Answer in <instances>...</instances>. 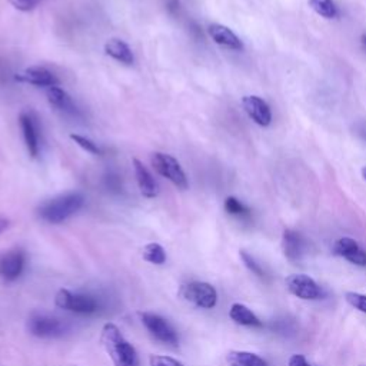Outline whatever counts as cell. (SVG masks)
Masks as SVG:
<instances>
[{
    "label": "cell",
    "mask_w": 366,
    "mask_h": 366,
    "mask_svg": "<svg viewBox=\"0 0 366 366\" xmlns=\"http://www.w3.org/2000/svg\"><path fill=\"white\" fill-rule=\"evenodd\" d=\"M100 342L115 366H140L136 349L125 339L116 325L106 323L103 326Z\"/></svg>",
    "instance_id": "cell-1"
},
{
    "label": "cell",
    "mask_w": 366,
    "mask_h": 366,
    "mask_svg": "<svg viewBox=\"0 0 366 366\" xmlns=\"http://www.w3.org/2000/svg\"><path fill=\"white\" fill-rule=\"evenodd\" d=\"M85 205V198L79 192H67L59 195L39 208V216L48 224H62L70 216L78 213Z\"/></svg>",
    "instance_id": "cell-2"
},
{
    "label": "cell",
    "mask_w": 366,
    "mask_h": 366,
    "mask_svg": "<svg viewBox=\"0 0 366 366\" xmlns=\"http://www.w3.org/2000/svg\"><path fill=\"white\" fill-rule=\"evenodd\" d=\"M67 325L62 319L48 313H34L27 320V331L36 338H60L67 332Z\"/></svg>",
    "instance_id": "cell-3"
},
{
    "label": "cell",
    "mask_w": 366,
    "mask_h": 366,
    "mask_svg": "<svg viewBox=\"0 0 366 366\" xmlns=\"http://www.w3.org/2000/svg\"><path fill=\"white\" fill-rule=\"evenodd\" d=\"M151 162H152V166L155 168V170L161 176L170 180L177 189L187 191L189 188V182H188L185 170L182 169L180 163L173 156L163 154V152H155L151 156Z\"/></svg>",
    "instance_id": "cell-4"
},
{
    "label": "cell",
    "mask_w": 366,
    "mask_h": 366,
    "mask_svg": "<svg viewBox=\"0 0 366 366\" xmlns=\"http://www.w3.org/2000/svg\"><path fill=\"white\" fill-rule=\"evenodd\" d=\"M55 304L60 309L81 313V315L95 313L99 308V302L93 297L85 294H73V292L67 289H60L57 292Z\"/></svg>",
    "instance_id": "cell-5"
},
{
    "label": "cell",
    "mask_w": 366,
    "mask_h": 366,
    "mask_svg": "<svg viewBox=\"0 0 366 366\" xmlns=\"http://www.w3.org/2000/svg\"><path fill=\"white\" fill-rule=\"evenodd\" d=\"M180 295L203 309H212L217 304L216 289L206 282H192L182 287Z\"/></svg>",
    "instance_id": "cell-6"
},
{
    "label": "cell",
    "mask_w": 366,
    "mask_h": 366,
    "mask_svg": "<svg viewBox=\"0 0 366 366\" xmlns=\"http://www.w3.org/2000/svg\"><path fill=\"white\" fill-rule=\"evenodd\" d=\"M142 323L144 325V327L148 329V332L158 341L166 344V345H172L176 346L179 342L177 334L175 331V327L162 316L156 315V313H142Z\"/></svg>",
    "instance_id": "cell-7"
},
{
    "label": "cell",
    "mask_w": 366,
    "mask_h": 366,
    "mask_svg": "<svg viewBox=\"0 0 366 366\" xmlns=\"http://www.w3.org/2000/svg\"><path fill=\"white\" fill-rule=\"evenodd\" d=\"M287 290L292 295L304 301H316L322 298L320 286L308 275L294 273L285 280Z\"/></svg>",
    "instance_id": "cell-8"
},
{
    "label": "cell",
    "mask_w": 366,
    "mask_h": 366,
    "mask_svg": "<svg viewBox=\"0 0 366 366\" xmlns=\"http://www.w3.org/2000/svg\"><path fill=\"white\" fill-rule=\"evenodd\" d=\"M20 128L25 139L26 149L29 155L36 159L41 154V129L38 119H36L30 112H23L19 118Z\"/></svg>",
    "instance_id": "cell-9"
},
{
    "label": "cell",
    "mask_w": 366,
    "mask_h": 366,
    "mask_svg": "<svg viewBox=\"0 0 366 366\" xmlns=\"http://www.w3.org/2000/svg\"><path fill=\"white\" fill-rule=\"evenodd\" d=\"M242 106L248 116L262 128H266L272 123V112L269 104L259 96L249 95L242 97Z\"/></svg>",
    "instance_id": "cell-10"
},
{
    "label": "cell",
    "mask_w": 366,
    "mask_h": 366,
    "mask_svg": "<svg viewBox=\"0 0 366 366\" xmlns=\"http://www.w3.org/2000/svg\"><path fill=\"white\" fill-rule=\"evenodd\" d=\"M16 79L23 83L48 88V89L53 86H59V79L55 73L42 66H32L25 69L22 73H19Z\"/></svg>",
    "instance_id": "cell-11"
},
{
    "label": "cell",
    "mask_w": 366,
    "mask_h": 366,
    "mask_svg": "<svg viewBox=\"0 0 366 366\" xmlns=\"http://www.w3.org/2000/svg\"><path fill=\"white\" fill-rule=\"evenodd\" d=\"M334 253L356 266H366V250L352 238H341L334 245Z\"/></svg>",
    "instance_id": "cell-12"
},
{
    "label": "cell",
    "mask_w": 366,
    "mask_h": 366,
    "mask_svg": "<svg viewBox=\"0 0 366 366\" xmlns=\"http://www.w3.org/2000/svg\"><path fill=\"white\" fill-rule=\"evenodd\" d=\"M25 268V253L20 249H13L0 258V276L6 280L18 279Z\"/></svg>",
    "instance_id": "cell-13"
},
{
    "label": "cell",
    "mask_w": 366,
    "mask_h": 366,
    "mask_svg": "<svg viewBox=\"0 0 366 366\" xmlns=\"http://www.w3.org/2000/svg\"><path fill=\"white\" fill-rule=\"evenodd\" d=\"M282 248L286 259L290 262H299L306 250V242L299 232L286 229L282 236Z\"/></svg>",
    "instance_id": "cell-14"
},
{
    "label": "cell",
    "mask_w": 366,
    "mask_h": 366,
    "mask_svg": "<svg viewBox=\"0 0 366 366\" xmlns=\"http://www.w3.org/2000/svg\"><path fill=\"white\" fill-rule=\"evenodd\" d=\"M133 169L140 194L149 199L156 198L159 195V185L151 170L137 159H133Z\"/></svg>",
    "instance_id": "cell-15"
},
{
    "label": "cell",
    "mask_w": 366,
    "mask_h": 366,
    "mask_svg": "<svg viewBox=\"0 0 366 366\" xmlns=\"http://www.w3.org/2000/svg\"><path fill=\"white\" fill-rule=\"evenodd\" d=\"M208 33L212 38V41L215 43H217L219 46H224L232 50H242L243 49V43L239 39V36L232 32L228 26L219 25V23H212L208 27Z\"/></svg>",
    "instance_id": "cell-16"
},
{
    "label": "cell",
    "mask_w": 366,
    "mask_h": 366,
    "mask_svg": "<svg viewBox=\"0 0 366 366\" xmlns=\"http://www.w3.org/2000/svg\"><path fill=\"white\" fill-rule=\"evenodd\" d=\"M46 96H48L49 103L53 107H56L57 111H60V112H63L66 115H72V116H76L79 114L75 102L72 100V97L67 95V92H65L59 86L49 88L46 90Z\"/></svg>",
    "instance_id": "cell-17"
},
{
    "label": "cell",
    "mask_w": 366,
    "mask_h": 366,
    "mask_svg": "<svg viewBox=\"0 0 366 366\" xmlns=\"http://www.w3.org/2000/svg\"><path fill=\"white\" fill-rule=\"evenodd\" d=\"M104 53L126 66H130L135 63V56H133L132 49L121 39H111L109 42H106Z\"/></svg>",
    "instance_id": "cell-18"
},
{
    "label": "cell",
    "mask_w": 366,
    "mask_h": 366,
    "mask_svg": "<svg viewBox=\"0 0 366 366\" xmlns=\"http://www.w3.org/2000/svg\"><path fill=\"white\" fill-rule=\"evenodd\" d=\"M231 319L242 326H252V327H262V320L256 316L246 305L243 304H233L229 311Z\"/></svg>",
    "instance_id": "cell-19"
},
{
    "label": "cell",
    "mask_w": 366,
    "mask_h": 366,
    "mask_svg": "<svg viewBox=\"0 0 366 366\" xmlns=\"http://www.w3.org/2000/svg\"><path fill=\"white\" fill-rule=\"evenodd\" d=\"M229 366H268V362L256 353L246 351H231L226 356Z\"/></svg>",
    "instance_id": "cell-20"
},
{
    "label": "cell",
    "mask_w": 366,
    "mask_h": 366,
    "mask_svg": "<svg viewBox=\"0 0 366 366\" xmlns=\"http://www.w3.org/2000/svg\"><path fill=\"white\" fill-rule=\"evenodd\" d=\"M308 5L325 19H335L338 16V8L334 0H308Z\"/></svg>",
    "instance_id": "cell-21"
},
{
    "label": "cell",
    "mask_w": 366,
    "mask_h": 366,
    "mask_svg": "<svg viewBox=\"0 0 366 366\" xmlns=\"http://www.w3.org/2000/svg\"><path fill=\"white\" fill-rule=\"evenodd\" d=\"M143 259L154 265H163L166 262V252L159 243H149L143 248Z\"/></svg>",
    "instance_id": "cell-22"
},
{
    "label": "cell",
    "mask_w": 366,
    "mask_h": 366,
    "mask_svg": "<svg viewBox=\"0 0 366 366\" xmlns=\"http://www.w3.org/2000/svg\"><path fill=\"white\" fill-rule=\"evenodd\" d=\"M70 139H72L73 142H75L76 144H79L83 151L92 154V155H97V156H102V155H103V151H102L100 146H99L97 143H95L93 140H90L89 137H86V136L72 133V135H70Z\"/></svg>",
    "instance_id": "cell-23"
},
{
    "label": "cell",
    "mask_w": 366,
    "mask_h": 366,
    "mask_svg": "<svg viewBox=\"0 0 366 366\" xmlns=\"http://www.w3.org/2000/svg\"><path fill=\"white\" fill-rule=\"evenodd\" d=\"M225 210L232 215V216H240V217H246L250 215V209L248 206H245L239 199L229 196L225 201Z\"/></svg>",
    "instance_id": "cell-24"
},
{
    "label": "cell",
    "mask_w": 366,
    "mask_h": 366,
    "mask_svg": "<svg viewBox=\"0 0 366 366\" xmlns=\"http://www.w3.org/2000/svg\"><path fill=\"white\" fill-rule=\"evenodd\" d=\"M239 255H240V259H242V262L245 264V266H246L253 275L259 276V278H265V271H264V268L261 266V264L256 262V259L253 258V256H252L250 253H248L246 250H240Z\"/></svg>",
    "instance_id": "cell-25"
},
{
    "label": "cell",
    "mask_w": 366,
    "mask_h": 366,
    "mask_svg": "<svg viewBox=\"0 0 366 366\" xmlns=\"http://www.w3.org/2000/svg\"><path fill=\"white\" fill-rule=\"evenodd\" d=\"M345 299L352 308L358 309L362 313H366V295L358 294V292H346Z\"/></svg>",
    "instance_id": "cell-26"
},
{
    "label": "cell",
    "mask_w": 366,
    "mask_h": 366,
    "mask_svg": "<svg viewBox=\"0 0 366 366\" xmlns=\"http://www.w3.org/2000/svg\"><path fill=\"white\" fill-rule=\"evenodd\" d=\"M151 366H185L177 359H173L170 356H162V355H152L149 358Z\"/></svg>",
    "instance_id": "cell-27"
},
{
    "label": "cell",
    "mask_w": 366,
    "mask_h": 366,
    "mask_svg": "<svg viewBox=\"0 0 366 366\" xmlns=\"http://www.w3.org/2000/svg\"><path fill=\"white\" fill-rule=\"evenodd\" d=\"M11 2L16 9L22 11V12H29L38 6L42 0H11Z\"/></svg>",
    "instance_id": "cell-28"
},
{
    "label": "cell",
    "mask_w": 366,
    "mask_h": 366,
    "mask_svg": "<svg viewBox=\"0 0 366 366\" xmlns=\"http://www.w3.org/2000/svg\"><path fill=\"white\" fill-rule=\"evenodd\" d=\"M104 180H106V187H107L109 189H111V191L119 192V191L122 189V180H121V177H119L118 175L109 173V175L104 177Z\"/></svg>",
    "instance_id": "cell-29"
},
{
    "label": "cell",
    "mask_w": 366,
    "mask_h": 366,
    "mask_svg": "<svg viewBox=\"0 0 366 366\" xmlns=\"http://www.w3.org/2000/svg\"><path fill=\"white\" fill-rule=\"evenodd\" d=\"M287 366H312L304 355H292Z\"/></svg>",
    "instance_id": "cell-30"
},
{
    "label": "cell",
    "mask_w": 366,
    "mask_h": 366,
    "mask_svg": "<svg viewBox=\"0 0 366 366\" xmlns=\"http://www.w3.org/2000/svg\"><path fill=\"white\" fill-rule=\"evenodd\" d=\"M11 226V221L5 216H0V233L5 232Z\"/></svg>",
    "instance_id": "cell-31"
},
{
    "label": "cell",
    "mask_w": 366,
    "mask_h": 366,
    "mask_svg": "<svg viewBox=\"0 0 366 366\" xmlns=\"http://www.w3.org/2000/svg\"><path fill=\"white\" fill-rule=\"evenodd\" d=\"M360 43H362V46H363V49L366 50V32L362 34V38H360Z\"/></svg>",
    "instance_id": "cell-32"
},
{
    "label": "cell",
    "mask_w": 366,
    "mask_h": 366,
    "mask_svg": "<svg viewBox=\"0 0 366 366\" xmlns=\"http://www.w3.org/2000/svg\"><path fill=\"white\" fill-rule=\"evenodd\" d=\"M362 177L366 180V166L362 168Z\"/></svg>",
    "instance_id": "cell-33"
},
{
    "label": "cell",
    "mask_w": 366,
    "mask_h": 366,
    "mask_svg": "<svg viewBox=\"0 0 366 366\" xmlns=\"http://www.w3.org/2000/svg\"><path fill=\"white\" fill-rule=\"evenodd\" d=\"M362 366H365V365H362Z\"/></svg>",
    "instance_id": "cell-34"
}]
</instances>
